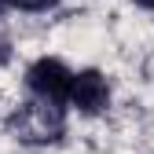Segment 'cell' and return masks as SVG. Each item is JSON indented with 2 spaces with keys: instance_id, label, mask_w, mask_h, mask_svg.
<instances>
[{
  "instance_id": "6da1fadb",
  "label": "cell",
  "mask_w": 154,
  "mask_h": 154,
  "mask_svg": "<svg viewBox=\"0 0 154 154\" xmlns=\"http://www.w3.org/2000/svg\"><path fill=\"white\" fill-rule=\"evenodd\" d=\"M8 128H11V136L18 143H26V147L59 143L66 136V106L41 103V99H26L18 110H11Z\"/></svg>"
},
{
  "instance_id": "7a4b0ae2",
  "label": "cell",
  "mask_w": 154,
  "mask_h": 154,
  "mask_svg": "<svg viewBox=\"0 0 154 154\" xmlns=\"http://www.w3.org/2000/svg\"><path fill=\"white\" fill-rule=\"evenodd\" d=\"M70 81H73V70L55 59V55H41L26 66L22 85L29 92V99H41V103H55V106H66V95H70Z\"/></svg>"
},
{
  "instance_id": "3957f363",
  "label": "cell",
  "mask_w": 154,
  "mask_h": 154,
  "mask_svg": "<svg viewBox=\"0 0 154 154\" xmlns=\"http://www.w3.org/2000/svg\"><path fill=\"white\" fill-rule=\"evenodd\" d=\"M114 99V92H110V77L103 70H77L73 73V81H70V95H66V106L77 110L81 118H99V114H106Z\"/></svg>"
},
{
  "instance_id": "277c9868",
  "label": "cell",
  "mask_w": 154,
  "mask_h": 154,
  "mask_svg": "<svg viewBox=\"0 0 154 154\" xmlns=\"http://www.w3.org/2000/svg\"><path fill=\"white\" fill-rule=\"evenodd\" d=\"M8 11H22V15H48L63 4V0H4Z\"/></svg>"
},
{
  "instance_id": "5b68a950",
  "label": "cell",
  "mask_w": 154,
  "mask_h": 154,
  "mask_svg": "<svg viewBox=\"0 0 154 154\" xmlns=\"http://www.w3.org/2000/svg\"><path fill=\"white\" fill-rule=\"evenodd\" d=\"M11 55H15L11 37H4V33H0V66H8V63H11Z\"/></svg>"
},
{
  "instance_id": "8992f818",
  "label": "cell",
  "mask_w": 154,
  "mask_h": 154,
  "mask_svg": "<svg viewBox=\"0 0 154 154\" xmlns=\"http://www.w3.org/2000/svg\"><path fill=\"white\" fill-rule=\"evenodd\" d=\"M136 8H143V11H154V0H132Z\"/></svg>"
},
{
  "instance_id": "52a82bcc",
  "label": "cell",
  "mask_w": 154,
  "mask_h": 154,
  "mask_svg": "<svg viewBox=\"0 0 154 154\" xmlns=\"http://www.w3.org/2000/svg\"><path fill=\"white\" fill-rule=\"evenodd\" d=\"M4 11H8V4H4V0H0V15H4Z\"/></svg>"
}]
</instances>
